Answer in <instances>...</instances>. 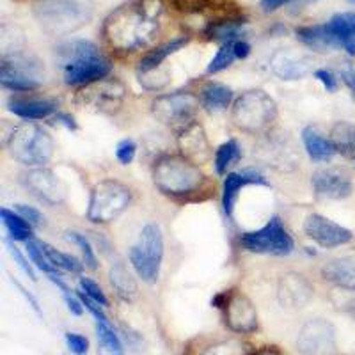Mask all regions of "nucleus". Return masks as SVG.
Masks as SVG:
<instances>
[{"instance_id": "obj_1", "label": "nucleus", "mask_w": 355, "mask_h": 355, "mask_svg": "<svg viewBox=\"0 0 355 355\" xmlns=\"http://www.w3.org/2000/svg\"><path fill=\"white\" fill-rule=\"evenodd\" d=\"M162 12L160 0H133L110 12L103 36L117 52H135L157 36Z\"/></svg>"}, {"instance_id": "obj_2", "label": "nucleus", "mask_w": 355, "mask_h": 355, "mask_svg": "<svg viewBox=\"0 0 355 355\" xmlns=\"http://www.w3.org/2000/svg\"><path fill=\"white\" fill-rule=\"evenodd\" d=\"M57 59L68 85H89L110 75L112 64L91 41L75 40L57 49Z\"/></svg>"}, {"instance_id": "obj_3", "label": "nucleus", "mask_w": 355, "mask_h": 355, "mask_svg": "<svg viewBox=\"0 0 355 355\" xmlns=\"http://www.w3.org/2000/svg\"><path fill=\"white\" fill-rule=\"evenodd\" d=\"M153 182L162 194L185 198L201 190L205 185V174L198 164L183 155H166L155 162Z\"/></svg>"}, {"instance_id": "obj_4", "label": "nucleus", "mask_w": 355, "mask_h": 355, "mask_svg": "<svg viewBox=\"0 0 355 355\" xmlns=\"http://www.w3.org/2000/svg\"><path fill=\"white\" fill-rule=\"evenodd\" d=\"M93 11V0H37L34 4L40 25L53 36H64L87 25Z\"/></svg>"}, {"instance_id": "obj_5", "label": "nucleus", "mask_w": 355, "mask_h": 355, "mask_svg": "<svg viewBox=\"0 0 355 355\" xmlns=\"http://www.w3.org/2000/svg\"><path fill=\"white\" fill-rule=\"evenodd\" d=\"M9 155L27 167H43L53 155V141L46 130L24 123L11 130L6 141Z\"/></svg>"}, {"instance_id": "obj_6", "label": "nucleus", "mask_w": 355, "mask_h": 355, "mask_svg": "<svg viewBox=\"0 0 355 355\" xmlns=\"http://www.w3.org/2000/svg\"><path fill=\"white\" fill-rule=\"evenodd\" d=\"M275 117H277L275 101L259 89L247 91L242 96L236 98L231 110V119L234 126L252 135L266 132L274 125Z\"/></svg>"}, {"instance_id": "obj_7", "label": "nucleus", "mask_w": 355, "mask_h": 355, "mask_svg": "<svg viewBox=\"0 0 355 355\" xmlns=\"http://www.w3.org/2000/svg\"><path fill=\"white\" fill-rule=\"evenodd\" d=\"M132 202V190L117 180H103L91 190L87 218L94 224L116 220Z\"/></svg>"}, {"instance_id": "obj_8", "label": "nucleus", "mask_w": 355, "mask_h": 355, "mask_svg": "<svg viewBox=\"0 0 355 355\" xmlns=\"http://www.w3.org/2000/svg\"><path fill=\"white\" fill-rule=\"evenodd\" d=\"M164 258V234L157 224H148L142 227L137 245L130 250V263L139 277L148 284L158 281L160 265Z\"/></svg>"}, {"instance_id": "obj_9", "label": "nucleus", "mask_w": 355, "mask_h": 355, "mask_svg": "<svg viewBox=\"0 0 355 355\" xmlns=\"http://www.w3.org/2000/svg\"><path fill=\"white\" fill-rule=\"evenodd\" d=\"M44 80L43 64L34 55L27 53H8L0 64V84L6 89L27 93L40 87Z\"/></svg>"}, {"instance_id": "obj_10", "label": "nucleus", "mask_w": 355, "mask_h": 355, "mask_svg": "<svg viewBox=\"0 0 355 355\" xmlns=\"http://www.w3.org/2000/svg\"><path fill=\"white\" fill-rule=\"evenodd\" d=\"M240 243L249 252L270 256H288L295 247L291 234L284 230L277 217H272L259 230L243 233Z\"/></svg>"}, {"instance_id": "obj_11", "label": "nucleus", "mask_w": 355, "mask_h": 355, "mask_svg": "<svg viewBox=\"0 0 355 355\" xmlns=\"http://www.w3.org/2000/svg\"><path fill=\"white\" fill-rule=\"evenodd\" d=\"M199 101L201 98L192 93L164 94L153 101V114L160 123L182 132L183 128L194 123V117L199 110Z\"/></svg>"}, {"instance_id": "obj_12", "label": "nucleus", "mask_w": 355, "mask_h": 355, "mask_svg": "<svg viewBox=\"0 0 355 355\" xmlns=\"http://www.w3.org/2000/svg\"><path fill=\"white\" fill-rule=\"evenodd\" d=\"M125 96L126 89L121 82L114 78H103V80L84 85L77 94V103L94 112L114 114L121 109Z\"/></svg>"}, {"instance_id": "obj_13", "label": "nucleus", "mask_w": 355, "mask_h": 355, "mask_svg": "<svg viewBox=\"0 0 355 355\" xmlns=\"http://www.w3.org/2000/svg\"><path fill=\"white\" fill-rule=\"evenodd\" d=\"M21 183L33 196L46 205H61L68 196V187L53 171L44 167H33L21 174Z\"/></svg>"}, {"instance_id": "obj_14", "label": "nucleus", "mask_w": 355, "mask_h": 355, "mask_svg": "<svg viewBox=\"0 0 355 355\" xmlns=\"http://www.w3.org/2000/svg\"><path fill=\"white\" fill-rule=\"evenodd\" d=\"M336 347V331L327 320L315 318L302 325L297 338L300 355H329Z\"/></svg>"}, {"instance_id": "obj_15", "label": "nucleus", "mask_w": 355, "mask_h": 355, "mask_svg": "<svg viewBox=\"0 0 355 355\" xmlns=\"http://www.w3.org/2000/svg\"><path fill=\"white\" fill-rule=\"evenodd\" d=\"M304 231L307 239L318 243L323 249H334L341 247L354 239L350 230L343 227L341 224H336L331 218L323 217L320 214H313L304 222Z\"/></svg>"}, {"instance_id": "obj_16", "label": "nucleus", "mask_w": 355, "mask_h": 355, "mask_svg": "<svg viewBox=\"0 0 355 355\" xmlns=\"http://www.w3.org/2000/svg\"><path fill=\"white\" fill-rule=\"evenodd\" d=\"M226 325L236 334H250L258 329V313L247 295L231 291L224 306Z\"/></svg>"}, {"instance_id": "obj_17", "label": "nucleus", "mask_w": 355, "mask_h": 355, "mask_svg": "<svg viewBox=\"0 0 355 355\" xmlns=\"http://www.w3.org/2000/svg\"><path fill=\"white\" fill-rule=\"evenodd\" d=\"M313 189L316 196L332 201H341V199L350 198L354 192V183H352L350 174L345 173L343 169L338 167H327L320 169L311 178Z\"/></svg>"}, {"instance_id": "obj_18", "label": "nucleus", "mask_w": 355, "mask_h": 355, "mask_svg": "<svg viewBox=\"0 0 355 355\" xmlns=\"http://www.w3.org/2000/svg\"><path fill=\"white\" fill-rule=\"evenodd\" d=\"M277 299L284 307L299 309L313 299V286L304 275L288 272L279 279Z\"/></svg>"}, {"instance_id": "obj_19", "label": "nucleus", "mask_w": 355, "mask_h": 355, "mask_svg": "<svg viewBox=\"0 0 355 355\" xmlns=\"http://www.w3.org/2000/svg\"><path fill=\"white\" fill-rule=\"evenodd\" d=\"M272 71L283 80H299L313 69V61L304 53H297L291 49H281L270 59Z\"/></svg>"}, {"instance_id": "obj_20", "label": "nucleus", "mask_w": 355, "mask_h": 355, "mask_svg": "<svg viewBox=\"0 0 355 355\" xmlns=\"http://www.w3.org/2000/svg\"><path fill=\"white\" fill-rule=\"evenodd\" d=\"M245 185H268V182L261 173L254 169L234 171V173L226 174L224 187H222V208L227 217H233L236 196H239L240 189Z\"/></svg>"}, {"instance_id": "obj_21", "label": "nucleus", "mask_w": 355, "mask_h": 355, "mask_svg": "<svg viewBox=\"0 0 355 355\" xmlns=\"http://www.w3.org/2000/svg\"><path fill=\"white\" fill-rule=\"evenodd\" d=\"M178 144H180V150H182L183 157L192 160L194 164H202L211 155L210 144H208V139L205 135V130L198 123H192V125H189L187 128H183L180 132Z\"/></svg>"}, {"instance_id": "obj_22", "label": "nucleus", "mask_w": 355, "mask_h": 355, "mask_svg": "<svg viewBox=\"0 0 355 355\" xmlns=\"http://www.w3.org/2000/svg\"><path fill=\"white\" fill-rule=\"evenodd\" d=\"M9 110L21 119L37 121V119L52 116L57 110V103L52 100H41V98H12L9 100Z\"/></svg>"}, {"instance_id": "obj_23", "label": "nucleus", "mask_w": 355, "mask_h": 355, "mask_svg": "<svg viewBox=\"0 0 355 355\" xmlns=\"http://www.w3.org/2000/svg\"><path fill=\"white\" fill-rule=\"evenodd\" d=\"M323 279L345 290H355V256L336 258L325 263L322 268Z\"/></svg>"}, {"instance_id": "obj_24", "label": "nucleus", "mask_w": 355, "mask_h": 355, "mask_svg": "<svg viewBox=\"0 0 355 355\" xmlns=\"http://www.w3.org/2000/svg\"><path fill=\"white\" fill-rule=\"evenodd\" d=\"M325 25L339 49L347 50L350 55H355V12H339Z\"/></svg>"}, {"instance_id": "obj_25", "label": "nucleus", "mask_w": 355, "mask_h": 355, "mask_svg": "<svg viewBox=\"0 0 355 355\" xmlns=\"http://www.w3.org/2000/svg\"><path fill=\"white\" fill-rule=\"evenodd\" d=\"M302 142L309 158L315 162H329L332 160V157H334L336 153H338L334 144H332L331 137H325V135H323L318 128H315V126H307V128H304Z\"/></svg>"}, {"instance_id": "obj_26", "label": "nucleus", "mask_w": 355, "mask_h": 355, "mask_svg": "<svg viewBox=\"0 0 355 355\" xmlns=\"http://www.w3.org/2000/svg\"><path fill=\"white\" fill-rule=\"evenodd\" d=\"M297 37L306 44L307 49L316 50V52L339 49L332 34L329 33L327 25H309V27L297 28Z\"/></svg>"}, {"instance_id": "obj_27", "label": "nucleus", "mask_w": 355, "mask_h": 355, "mask_svg": "<svg viewBox=\"0 0 355 355\" xmlns=\"http://www.w3.org/2000/svg\"><path fill=\"white\" fill-rule=\"evenodd\" d=\"M187 43H189V36H180L167 41V43L160 44V46H157V49L151 50V52H148L144 57H142L139 69H141V73H148L160 68L162 62L166 61L167 57L176 53L178 50H182Z\"/></svg>"}, {"instance_id": "obj_28", "label": "nucleus", "mask_w": 355, "mask_h": 355, "mask_svg": "<svg viewBox=\"0 0 355 355\" xmlns=\"http://www.w3.org/2000/svg\"><path fill=\"white\" fill-rule=\"evenodd\" d=\"M109 279L114 291H116V295L119 299L130 302V300H133L137 297V283H135L133 275L130 274L128 268H126L123 263H114L112 268H110L109 272Z\"/></svg>"}, {"instance_id": "obj_29", "label": "nucleus", "mask_w": 355, "mask_h": 355, "mask_svg": "<svg viewBox=\"0 0 355 355\" xmlns=\"http://www.w3.org/2000/svg\"><path fill=\"white\" fill-rule=\"evenodd\" d=\"M245 21L243 20H222V21H211L206 28V36L210 40L220 41L224 43H234L240 41V37L245 34Z\"/></svg>"}, {"instance_id": "obj_30", "label": "nucleus", "mask_w": 355, "mask_h": 355, "mask_svg": "<svg viewBox=\"0 0 355 355\" xmlns=\"http://www.w3.org/2000/svg\"><path fill=\"white\" fill-rule=\"evenodd\" d=\"M331 141L338 153L355 160V125L347 121L336 123L331 130Z\"/></svg>"}, {"instance_id": "obj_31", "label": "nucleus", "mask_w": 355, "mask_h": 355, "mask_svg": "<svg viewBox=\"0 0 355 355\" xmlns=\"http://www.w3.org/2000/svg\"><path fill=\"white\" fill-rule=\"evenodd\" d=\"M233 100V91L227 85L210 82L201 91V103L208 110H224L230 107Z\"/></svg>"}, {"instance_id": "obj_32", "label": "nucleus", "mask_w": 355, "mask_h": 355, "mask_svg": "<svg viewBox=\"0 0 355 355\" xmlns=\"http://www.w3.org/2000/svg\"><path fill=\"white\" fill-rule=\"evenodd\" d=\"M0 218H2V224L8 230L9 236H11L15 242H28L33 239V224H28L20 214L17 211H11L8 208H2L0 210Z\"/></svg>"}, {"instance_id": "obj_33", "label": "nucleus", "mask_w": 355, "mask_h": 355, "mask_svg": "<svg viewBox=\"0 0 355 355\" xmlns=\"http://www.w3.org/2000/svg\"><path fill=\"white\" fill-rule=\"evenodd\" d=\"M41 247H43L44 254H46V258L50 259V263L55 266L57 270L73 272V274H80V272L84 270L85 265H84V263L78 261L75 256L66 254V252H61V250L53 249L52 245H49V243H44V242H41Z\"/></svg>"}, {"instance_id": "obj_34", "label": "nucleus", "mask_w": 355, "mask_h": 355, "mask_svg": "<svg viewBox=\"0 0 355 355\" xmlns=\"http://www.w3.org/2000/svg\"><path fill=\"white\" fill-rule=\"evenodd\" d=\"M240 158V146L234 139H230L227 142L218 146L215 151V171L217 174H226L231 166H234Z\"/></svg>"}, {"instance_id": "obj_35", "label": "nucleus", "mask_w": 355, "mask_h": 355, "mask_svg": "<svg viewBox=\"0 0 355 355\" xmlns=\"http://www.w3.org/2000/svg\"><path fill=\"white\" fill-rule=\"evenodd\" d=\"M252 347L242 339H226L211 345L202 352V355H252Z\"/></svg>"}, {"instance_id": "obj_36", "label": "nucleus", "mask_w": 355, "mask_h": 355, "mask_svg": "<svg viewBox=\"0 0 355 355\" xmlns=\"http://www.w3.org/2000/svg\"><path fill=\"white\" fill-rule=\"evenodd\" d=\"M96 334H98V339H100L101 347L105 348L110 355L125 354L121 339L117 338V334L114 332V329L110 327L109 322H96Z\"/></svg>"}, {"instance_id": "obj_37", "label": "nucleus", "mask_w": 355, "mask_h": 355, "mask_svg": "<svg viewBox=\"0 0 355 355\" xmlns=\"http://www.w3.org/2000/svg\"><path fill=\"white\" fill-rule=\"evenodd\" d=\"M66 239H68L71 243H75L77 247H80L82 258H84V265L87 266V268H91V270H96L98 258L96 254H94L93 243L89 242L87 236L82 233H77V231H68V233H66Z\"/></svg>"}, {"instance_id": "obj_38", "label": "nucleus", "mask_w": 355, "mask_h": 355, "mask_svg": "<svg viewBox=\"0 0 355 355\" xmlns=\"http://www.w3.org/2000/svg\"><path fill=\"white\" fill-rule=\"evenodd\" d=\"M27 254L31 263H34V265H36L40 270H43L46 275H59V270H57L55 266L50 263V259L46 258V254H44L41 242H37V240H28Z\"/></svg>"}, {"instance_id": "obj_39", "label": "nucleus", "mask_w": 355, "mask_h": 355, "mask_svg": "<svg viewBox=\"0 0 355 355\" xmlns=\"http://www.w3.org/2000/svg\"><path fill=\"white\" fill-rule=\"evenodd\" d=\"M236 59V53H234V43H224L220 49L217 50L215 57L211 59V62L208 64V73H218L222 69L230 68L233 64V61Z\"/></svg>"}, {"instance_id": "obj_40", "label": "nucleus", "mask_w": 355, "mask_h": 355, "mask_svg": "<svg viewBox=\"0 0 355 355\" xmlns=\"http://www.w3.org/2000/svg\"><path fill=\"white\" fill-rule=\"evenodd\" d=\"M78 286H80V290L84 291L87 297H91L93 300H96L98 304H101L103 307L109 306V299L105 297V293L101 291V288L98 286L96 283H94L93 279L89 277H80V281H78Z\"/></svg>"}, {"instance_id": "obj_41", "label": "nucleus", "mask_w": 355, "mask_h": 355, "mask_svg": "<svg viewBox=\"0 0 355 355\" xmlns=\"http://www.w3.org/2000/svg\"><path fill=\"white\" fill-rule=\"evenodd\" d=\"M135 153H137V144H135L132 139H123V141L116 146V158L119 160L121 166L132 164L133 158H135Z\"/></svg>"}, {"instance_id": "obj_42", "label": "nucleus", "mask_w": 355, "mask_h": 355, "mask_svg": "<svg viewBox=\"0 0 355 355\" xmlns=\"http://www.w3.org/2000/svg\"><path fill=\"white\" fill-rule=\"evenodd\" d=\"M8 249H9V254H11L12 259H15V263H17V265L20 266L21 270H24L25 274L28 275V277L33 279V281H36L37 277H36V272H34L33 265L28 263V259L25 258L24 252H21V250L18 249L17 245H15V242H9V243H8Z\"/></svg>"}, {"instance_id": "obj_43", "label": "nucleus", "mask_w": 355, "mask_h": 355, "mask_svg": "<svg viewBox=\"0 0 355 355\" xmlns=\"http://www.w3.org/2000/svg\"><path fill=\"white\" fill-rule=\"evenodd\" d=\"M77 295H78V299L82 300V304H84L85 309H87L89 313L94 316V318H96V322H109L107 315L103 313V306H101V304H98L96 300H93L91 297H87V295H85L82 290H78Z\"/></svg>"}, {"instance_id": "obj_44", "label": "nucleus", "mask_w": 355, "mask_h": 355, "mask_svg": "<svg viewBox=\"0 0 355 355\" xmlns=\"http://www.w3.org/2000/svg\"><path fill=\"white\" fill-rule=\"evenodd\" d=\"M66 343L68 348L77 355H85L89 350V341L87 338L80 334H75V332H66Z\"/></svg>"}, {"instance_id": "obj_45", "label": "nucleus", "mask_w": 355, "mask_h": 355, "mask_svg": "<svg viewBox=\"0 0 355 355\" xmlns=\"http://www.w3.org/2000/svg\"><path fill=\"white\" fill-rule=\"evenodd\" d=\"M15 211L20 214L28 224H33V226H41L43 224V215H41L40 210H36L34 206H28V205H15Z\"/></svg>"}, {"instance_id": "obj_46", "label": "nucleus", "mask_w": 355, "mask_h": 355, "mask_svg": "<svg viewBox=\"0 0 355 355\" xmlns=\"http://www.w3.org/2000/svg\"><path fill=\"white\" fill-rule=\"evenodd\" d=\"M315 78H318L323 84V87L327 89L329 93H336L338 91V80H336L334 73L329 71V69H316Z\"/></svg>"}, {"instance_id": "obj_47", "label": "nucleus", "mask_w": 355, "mask_h": 355, "mask_svg": "<svg viewBox=\"0 0 355 355\" xmlns=\"http://www.w3.org/2000/svg\"><path fill=\"white\" fill-rule=\"evenodd\" d=\"M64 300H66V306H68L69 313H73V315L80 316L82 313H84V304H82V300L78 299V295L75 297V295H71V290L69 291H64Z\"/></svg>"}, {"instance_id": "obj_48", "label": "nucleus", "mask_w": 355, "mask_h": 355, "mask_svg": "<svg viewBox=\"0 0 355 355\" xmlns=\"http://www.w3.org/2000/svg\"><path fill=\"white\" fill-rule=\"evenodd\" d=\"M234 53H236V59H245L250 53V44L243 40L234 41Z\"/></svg>"}, {"instance_id": "obj_49", "label": "nucleus", "mask_w": 355, "mask_h": 355, "mask_svg": "<svg viewBox=\"0 0 355 355\" xmlns=\"http://www.w3.org/2000/svg\"><path fill=\"white\" fill-rule=\"evenodd\" d=\"M290 0H261V9L265 12H274L277 11L281 6L288 4Z\"/></svg>"}, {"instance_id": "obj_50", "label": "nucleus", "mask_w": 355, "mask_h": 355, "mask_svg": "<svg viewBox=\"0 0 355 355\" xmlns=\"http://www.w3.org/2000/svg\"><path fill=\"white\" fill-rule=\"evenodd\" d=\"M17 286H18V290H20V291H21V295H24L25 299H27V300H28V302H31V306H33V309H34V311H36L37 315H41V311H40V306H37V300H36V299H34L33 295L28 293V291H27V290H25V288H24V286H21V284H18V283H17Z\"/></svg>"}, {"instance_id": "obj_51", "label": "nucleus", "mask_w": 355, "mask_h": 355, "mask_svg": "<svg viewBox=\"0 0 355 355\" xmlns=\"http://www.w3.org/2000/svg\"><path fill=\"white\" fill-rule=\"evenodd\" d=\"M55 119H57V121H59V123H62V125H64L66 128H69V130H77V123L73 121V117L66 116V114H57Z\"/></svg>"}, {"instance_id": "obj_52", "label": "nucleus", "mask_w": 355, "mask_h": 355, "mask_svg": "<svg viewBox=\"0 0 355 355\" xmlns=\"http://www.w3.org/2000/svg\"><path fill=\"white\" fill-rule=\"evenodd\" d=\"M252 355H283V354H281V352H279L277 348L266 347V348H261V350L254 352V354H252Z\"/></svg>"}, {"instance_id": "obj_53", "label": "nucleus", "mask_w": 355, "mask_h": 355, "mask_svg": "<svg viewBox=\"0 0 355 355\" xmlns=\"http://www.w3.org/2000/svg\"><path fill=\"white\" fill-rule=\"evenodd\" d=\"M354 2H355V0H354Z\"/></svg>"}]
</instances>
